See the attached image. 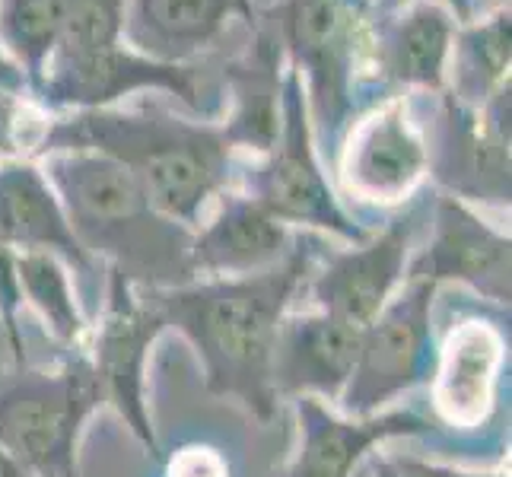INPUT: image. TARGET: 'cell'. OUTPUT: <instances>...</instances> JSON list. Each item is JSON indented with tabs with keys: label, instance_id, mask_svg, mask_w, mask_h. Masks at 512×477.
Here are the masks:
<instances>
[{
	"label": "cell",
	"instance_id": "cell-1",
	"mask_svg": "<svg viewBox=\"0 0 512 477\" xmlns=\"http://www.w3.org/2000/svg\"><path fill=\"white\" fill-rule=\"evenodd\" d=\"M319 239H299L274 268L245 277H207L182 287L144 290L166 328L194 347L210 395L239 401L268 423L277 411L274 347L284 315L319 255Z\"/></svg>",
	"mask_w": 512,
	"mask_h": 477
},
{
	"label": "cell",
	"instance_id": "cell-2",
	"mask_svg": "<svg viewBox=\"0 0 512 477\" xmlns=\"http://www.w3.org/2000/svg\"><path fill=\"white\" fill-rule=\"evenodd\" d=\"M99 153L144 188L156 210L198 229L233 175V147L220 125L175 115L160 102L137 109H83L55 118L29 156Z\"/></svg>",
	"mask_w": 512,
	"mask_h": 477
},
{
	"label": "cell",
	"instance_id": "cell-3",
	"mask_svg": "<svg viewBox=\"0 0 512 477\" xmlns=\"http://www.w3.org/2000/svg\"><path fill=\"white\" fill-rule=\"evenodd\" d=\"M45 179L55 188L77 242L105 271L137 290L191 284L194 229L156 210L131 175L99 153H48Z\"/></svg>",
	"mask_w": 512,
	"mask_h": 477
},
{
	"label": "cell",
	"instance_id": "cell-4",
	"mask_svg": "<svg viewBox=\"0 0 512 477\" xmlns=\"http://www.w3.org/2000/svg\"><path fill=\"white\" fill-rule=\"evenodd\" d=\"M290 70L306 77L312 140L338 163L347 131L366 105L360 96V58L366 51L369 0H280L268 13Z\"/></svg>",
	"mask_w": 512,
	"mask_h": 477
},
{
	"label": "cell",
	"instance_id": "cell-5",
	"mask_svg": "<svg viewBox=\"0 0 512 477\" xmlns=\"http://www.w3.org/2000/svg\"><path fill=\"white\" fill-rule=\"evenodd\" d=\"M102 401L86 350L70 353L58 369L20 363L0 376V446L26 474L77 477V446L86 420Z\"/></svg>",
	"mask_w": 512,
	"mask_h": 477
},
{
	"label": "cell",
	"instance_id": "cell-6",
	"mask_svg": "<svg viewBox=\"0 0 512 477\" xmlns=\"http://www.w3.org/2000/svg\"><path fill=\"white\" fill-rule=\"evenodd\" d=\"M160 90L179 99L198 118L220 115L223 86L207 64H163L131 51L125 42L74 55H51L35 86L48 109H109L121 96Z\"/></svg>",
	"mask_w": 512,
	"mask_h": 477
},
{
	"label": "cell",
	"instance_id": "cell-7",
	"mask_svg": "<svg viewBox=\"0 0 512 477\" xmlns=\"http://www.w3.org/2000/svg\"><path fill=\"white\" fill-rule=\"evenodd\" d=\"M280 134L271 153H264L261 166L249 175V198H255L271 217L284 226H306L319 233L338 236L350 245L369 239V229L353 220L338 204L325 172L315 156V140L306 109L303 77L296 70L284 74V99H280Z\"/></svg>",
	"mask_w": 512,
	"mask_h": 477
},
{
	"label": "cell",
	"instance_id": "cell-8",
	"mask_svg": "<svg viewBox=\"0 0 512 477\" xmlns=\"http://www.w3.org/2000/svg\"><path fill=\"white\" fill-rule=\"evenodd\" d=\"M433 296L427 280H404L385 309L363 328L357 360L338 398L344 417L382 414L398 395L430 382L436 363Z\"/></svg>",
	"mask_w": 512,
	"mask_h": 477
},
{
	"label": "cell",
	"instance_id": "cell-9",
	"mask_svg": "<svg viewBox=\"0 0 512 477\" xmlns=\"http://www.w3.org/2000/svg\"><path fill=\"white\" fill-rule=\"evenodd\" d=\"M433 96L436 102L420 134L427 169L458 201L509 207V83L481 109L458 102L449 90Z\"/></svg>",
	"mask_w": 512,
	"mask_h": 477
},
{
	"label": "cell",
	"instance_id": "cell-10",
	"mask_svg": "<svg viewBox=\"0 0 512 477\" xmlns=\"http://www.w3.org/2000/svg\"><path fill=\"white\" fill-rule=\"evenodd\" d=\"M163 331L166 322L150 303V296L121 274L105 271V290L96 309L93 344L86 357H90L96 373L102 401L112 404L153 458L163 455L147 408V360Z\"/></svg>",
	"mask_w": 512,
	"mask_h": 477
},
{
	"label": "cell",
	"instance_id": "cell-11",
	"mask_svg": "<svg viewBox=\"0 0 512 477\" xmlns=\"http://www.w3.org/2000/svg\"><path fill=\"white\" fill-rule=\"evenodd\" d=\"M427 210L430 204L420 198L388 223L379 236H369L350 249L328 252L319 268L312 264L303 290H309L315 312H325L357 331L373 322L404 284L414 236Z\"/></svg>",
	"mask_w": 512,
	"mask_h": 477
},
{
	"label": "cell",
	"instance_id": "cell-12",
	"mask_svg": "<svg viewBox=\"0 0 512 477\" xmlns=\"http://www.w3.org/2000/svg\"><path fill=\"white\" fill-rule=\"evenodd\" d=\"M455 32V16L433 0H414L401 10L369 16V70L360 80L366 109L379 105L382 96H398L395 90L443 93Z\"/></svg>",
	"mask_w": 512,
	"mask_h": 477
},
{
	"label": "cell",
	"instance_id": "cell-13",
	"mask_svg": "<svg viewBox=\"0 0 512 477\" xmlns=\"http://www.w3.org/2000/svg\"><path fill=\"white\" fill-rule=\"evenodd\" d=\"M338 163L344 188L357 201L376 207L408 201L427 175V147L408 99L388 96L363 121H353Z\"/></svg>",
	"mask_w": 512,
	"mask_h": 477
},
{
	"label": "cell",
	"instance_id": "cell-14",
	"mask_svg": "<svg viewBox=\"0 0 512 477\" xmlns=\"http://www.w3.org/2000/svg\"><path fill=\"white\" fill-rule=\"evenodd\" d=\"M509 271V236L474 214L465 201L443 194L433 204V233L427 249L408 261L404 280H427L436 290L443 284H462L484 296L487 303L509 306Z\"/></svg>",
	"mask_w": 512,
	"mask_h": 477
},
{
	"label": "cell",
	"instance_id": "cell-15",
	"mask_svg": "<svg viewBox=\"0 0 512 477\" xmlns=\"http://www.w3.org/2000/svg\"><path fill=\"white\" fill-rule=\"evenodd\" d=\"M296 452L280 477H350L385 439L427 433L430 423L414 411H382L373 417H344L322 398H293Z\"/></svg>",
	"mask_w": 512,
	"mask_h": 477
},
{
	"label": "cell",
	"instance_id": "cell-16",
	"mask_svg": "<svg viewBox=\"0 0 512 477\" xmlns=\"http://www.w3.org/2000/svg\"><path fill=\"white\" fill-rule=\"evenodd\" d=\"M506 369V341L500 328L481 318L458 322L433 363V411L455 430H478L497 408Z\"/></svg>",
	"mask_w": 512,
	"mask_h": 477
},
{
	"label": "cell",
	"instance_id": "cell-17",
	"mask_svg": "<svg viewBox=\"0 0 512 477\" xmlns=\"http://www.w3.org/2000/svg\"><path fill=\"white\" fill-rule=\"evenodd\" d=\"M236 20L258 23L252 0H128L121 42L150 61L194 64Z\"/></svg>",
	"mask_w": 512,
	"mask_h": 477
},
{
	"label": "cell",
	"instance_id": "cell-18",
	"mask_svg": "<svg viewBox=\"0 0 512 477\" xmlns=\"http://www.w3.org/2000/svg\"><path fill=\"white\" fill-rule=\"evenodd\" d=\"M0 245L16 255H58L67 271L93 280L102 264L77 242L55 188L32 159L0 163Z\"/></svg>",
	"mask_w": 512,
	"mask_h": 477
},
{
	"label": "cell",
	"instance_id": "cell-19",
	"mask_svg": "<svg viewBox=\"0 0 512 477\" xmlns=\"http://www.w3.org/2000/svg\"><path fill=\"white\" fill-rule=\"evenodd\" d=\"M293 245L290 226L271 217L255 198L223 191L217 198V214L194 229L191 268L198 280L245 277L274 268L293 252Z\"/></svg>",
	"mask_w": 512,
	"mask_h": 477
},
{
	"label": "cell",
	"instance_id": "cell-20",
	"mask_svg": "<svg viewBox=\"0 0 512 477\" xmlns=\"http://www.w3.org/2000/svg\"><path fill=\"white\" fill-rule=\"evenodd\" d=\"M357 328L325 312L284 315L274 347L277 398H322L338 401L360 347Z\"/></svg>",
	"mask_w": 512,
	"mask_h": 477
},
{
	"label": "cell",
	"instance_id": "cell-21",
	"mask_svg": "<svg viewBox=\"0 0 512 477\" xmlns=\"http://www.w3.org/2000/svg\"><path fill=\"white\" fill-rule=\"evenodd\" d=\"M284 45L268 20H258L252 42L233 61H223L220 74L223 86L233 96V112L226 125H220L223 137L233 150L271 153L280 134V99H284Z\"/></svg>",
	"mask_w": 512,
	"mask_h": 477
},
{
	"label": "cell",
	"instance_id": "cell-22",
	"mask_svg": "<svg viewBox=\"0 0 512 477\" xmlns=\"http://www.w3.org/2000/svg\"><path fill=\"white\" fill-rule=\"evenodd\" d=\"M509 7L497 10L481 23H465L455 32L449 51L452 61V96L458 102L481 109V105L509 83Z\"/></svg>",
	"mask_w": 512,
	"mask_h": 477
},
{
	"label": "cell",
	"instance_id": "cell-23",
	"mask_svg": "<svg viewBox=\"0 0 512 477\" xmlns=\"http://www.w3.org/2000/svg\"><path fill=\"white\" fill-rule=\"evenodd\" d=\"M16 284H20L23 303L39 312L51 338L67 350H83L86 334H90V318L80 306L77 287L70 284L67 264L58 255H16Z\"/></svg>",
	"mask_w": 512,
	"mask_h": 477
},
{
	"label": "cell",
	"instance_id": "cell-24",
	"mask_svg": "<svg viewBox=\"0 0 512 477\" xmlns=\"http://www.w3.org/2000/svg\"><path fill=\"white\" fill-rule=\"evenodd\" d=\"M74 0H0V45L35 90L55 55Z\"/></svg>",
	"mask_w": 512,
	"mask_h": 477
},
{
	"label": "cell",
	"instance_id": "cell-25",
	"mask_svg": "<svg viewBox=\"0 0 512 477\" xmlns=\"http://www.w3.org/2000/svg\"><path fill=\"white\" fill-rule=\"evenodd\" d=\"M20 303L23 296H20V284H16V252L0 245V325H4L16 363H23V338H20V325H16Z\"/></svg>",
	"mask_w": 512,
	"mask_h": 477
},
{
	"label": "cell",
	"instance_id": "cell-26",
	"mask_svg": "<svg viewBox=\"0 0 512 477\" xmlns=\"http://www.w3.org/2000/svg\"><path fill=\"white\" fill-rule=\"evenodd\" d=\"M166 477H229V462L214 446H185L166 462Z\"/></svg>",
	"mask_w": 512,
	"mask_h": 477
},
{
	"label": "cell",
	"instance_id": "cell-27",
	"mask_svg": "<svg viewBox=\"0 0 512 477\" xmlns=\"http://www.w3.org/2000/svg\"><path fill=\"white\" fill-rule=\"evenodd\" d=\"M20 150V99L0 93V159H16Z\"/></svg>",
	"mask_w": 512,
	"mask_h": 477
},
{
	"label": "cell",
	"instance_id": "cell-28",
	"mask_svg": "<svg viewBox=\"0 0 512 477\" xmlns=\"http://www.w3.org/2000/svg\"><path fill=\"white\" fill-rule=\"evenodd\" d=\"M395 462H398L404 471H411L414 477H509V474H503V471H468V468L420 462V458H395Z\"/></svg>",
	"mask_w": 512,
	"mask_h": 477
},
{
	"label": "cell",
	"instance_id": "cell-29",
	"mask_svg": "<svg viewBox=\"0 0 512 477\" xmlns=\"http://www.w3.org/2000/svg\"><path fill=\"white\" fill-rule=\"evenodd\" d=\"M414 4V0H369V16H382V13H392ZM433 4H446L449 13H455L462 23L474 20V0H433Z\"/></svg>",
	"mask_w": 512,
	"mask_h": 477
},
{
	"label": "cell",
	"instance_id": "cell-30",
	"mask_svg": "<svg viewBox=\"0 0 512 477\" xmlns=\"http://www.w3.org/2000/svg\"><path fill=\"white\" fill-rule=\"evenodd\" d=\"M29 90V80L26 74L20 70V64H16L4 45H0V93H7V96H23Z\"/></svg>",
	"mask_w": 512,
	"mask_h": 477
},
{
	"label": "cell",
	"instance_id": "cell-31",
	"mask_svg": "<svg viewBox=\"0 0 512 477\" xmlns=\"http://www.w3.org/2000/svg\"><path fill=\"white\" fill-rule=\"evenodd\" d=\"M366 471H369V477H414L411 471H404L395 458H385L376 452L366 458Z\"/></svg>",
	"mask_w": 512,
	"mask_h": 477
},
{
	"label": "cell",
	"instance_id": "cell-32",
	"mask_svg": "<svg viewBox=\"0 0 512 477\" xmlns=\"http://www.w3.org/2000/svg\"><path fill=\"white\" fill-rule=\"evenodd\" d=\"M0 477H29L26 471H23V465L16 462V458L0 446Z\"/></svg>",
	"mask_w": 512,
	"mask_h": 477
},
{
	"label": "cell",
	"instance_id": "cell-33",
	"mask_svg": "<svg viewBox=\"0 0 512 477\" xmlns=\"http://www.w3.org/2000/svg\"><path fill=\"white\" fill-rule=\"evenodd\" d=\"M369 455H373V452H369ZM369 455H366V458H369ZM350 477H369V471H366V462H363V465H360L357 471H353Z\"/></svg>",
	"mask_w": 512,
	"mask_h": 477
}]
</instances>
